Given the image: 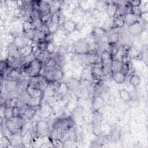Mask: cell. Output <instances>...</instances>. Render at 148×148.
Returning <instances> with one entry per match:
<instances>
[{
  "label": "cell",
  "mask_w": 148,
  "mask_h": 148,
  "mask_svg": "<svg viewBox=\"0 0 148 148\" xmlns=\"http://www.w3.org/2000/svg\"><path fill=\"white\" fill-rule=\"evenodd\" d=\"M5 125L12 135L19 134L20 131H21L23 130L24 126V119L23 116L12 117L6 119Z\"/></svg>",
  "instance_id": "1"
},
{
  "label": "cell",
  "mask_w": 148,
  "mask_h": 148,
  "mask_svg": "<svg viewBox=\"0 0 148 148\" xmlns=\"http://www.w3.org/2000/svg\"><path fill=\"white\" fill-rule=\"evenodd\" d=\"M43 68V64L36 58H34L29 61L28 69L25 74L30 77H36L41 76V71Z\"/></svg>",
  "instance_id": "2"
},
{
  "label": "cell",
  "mask_w": 148,
  "mask_h": 148,
  "mask_svg": "<svg viewBox=\"0 0 148 148\" xmlns=\"http://www.w3.org/2000/svg\"><path fill=\"white\" fill-rule=\"evenodd\" d=\"M72 47L73 53L79 55H87L91 50L89 43L85 39H79L75 42Z\"/></svg>",
  "instance_id": "3"
},
{
  "label": "cell",
  "mask_w": 148,
  "mask_h": 148,
  "mask_svg": "<svg viewBox=\"0 0 148 148\" xmlns=\"http://www.w3.org/2000/svg\"><path fill=\"white\" fill-rule=\"evenodd\" d=\"M25 92L28 97L31 99L34 98H42L44 91L30 83H28L25 87Z\"/></svg>",
  "instance_id": "4"
},
{
  "label": "cell",
  "mask_w": 148,
  "mask_h": 148,
  "mask_svg": "<svg viewBox=\"0 0 148 148\" xmlns=\"http://www.w3.org/2000/svg\"><path fill=\"white\" fill-rule=\"evenodd\" d=\"M145 23L141 20L139 21L138 18L133 23L131 24L128 27V32L132 36H138L140 35L144 31Z\"/></svg>",
  "instance_id": "5"
},
{
  "label": "cell",
  "mask_w": 148,
  "mask_h": 148,
  "mask_svg": "<svg viewBox=\"0 0 148 148\" xmlns=\"http://www.w3.org/2000/svg\"><path fill=\"white\" fill-rule=\"evenodd\" d=\"M49 130V125L48 122L46 120H40L36 123L35 126V131L36 134L41 136H44L47 135Z\"/></svg>",
  "instance_id": "6"
},
{
  "label": "cell",
  "mask_w": 148,
  "mask_h": 148,
  "mask_svg": "<svg viewBox=\"0 0 148 148\" xmlns=\"http://www.w3.org/2000/svg\"><path fill=\"white\" fill-rule=\"evenodd\" d=\"M120 4L117 2L109 1L106 2V12L109 17L113 18L117 14Z\"/></svg>",
  "instance_id": "7"
},
{
  "label": "cell",
  "mask_w": 148,
  "mask_h": 148,
  "mask_svg": "<svg viewBox=\"0 0 148 148\" xmlns=\"http://www.w3.org/2000/svg\"><path fill=\"white\" fill-rule=\"evenodd\" d=\"M28 40L24 36H16L13 39V44L18 50H20L29 45L28 42Z\"/></svg>",
  "instance_id": "8"
},
{
  "label": "cell",
  "mask_w": 148,
  "mask_h": 148,
  "mask_svg": "<svg viewBox=\"0 0 148 148\" xmlns=\"http://www.w3.org/2000/svg\"><path fill=\"white\" fill-rule=\"evenodd\" d=\"M20 76L21 72L20 68H10L4 75V77L6 80H18V79L20 78Z\"/></svg>",
  "instance_id": "9"
},
{
  "label": "cell",
  "mask_w": 148,
  "mask_h": 148,
  "mask_svg": "<svg viewBox=\"0 0 148 148\" xmlns=\"http://www.w3.org/2000/svg\"><path fill=\"white\" fill-rule=\"evenodd\" d=\"M125 15L116 14L113 19L112 21V28H123L125 24Z\"/></svg>",
  "instance_id": "10"
},
{
  "label": "cell",
  "mask_w": 148,
  "mask_h": 148,
  "mask_svg": "<svg viewBox=\"0 0 148 148\" xmlns=\"http://www.w3.org/2000/svg\"><path fill=\"white\" fill-rule=\"evenodd\" d=\"M107 30L102 27H94L91 31V35L95 38H101L107 34Z\"/></svg>",
  "instance_id": "11"
},
{
  "label": "cell",
  "mask_w": 148,
  "mask_h": 148,
  "mask_svg": "<svg viewBox=\"0 0 148 148\" xmlns=\"http://www.w3.org/2000/svg\"><path fill=\"white\" fill-rule=\"evenodd\" d=\"M61 26L64 31L68 33H71L76 29L77 24L71 20H65Z\"/></svg>",
  "instance_id": "12"
},
{
  "label": "cell",
  "mask_w": 148,
  "mask_h": 148,
  "mask_svg": "<svg viewBox=\"0 0 148 148\" xmlns=\"http://www.w3.org/2000/svg\"><path fill=\"white\" fill-rule=\"evenodd\" d=\"M104 105V101L99 95H95L92 101V106L94 111H98Z\"/></svg>",
  "instance_id": "13"
},
{
  "label": "cell",
  "mask_w": 148,
  "mask_h": 148,
  "mask_svg": "<svg viewBox=\"0 0 148 148\" xmlns=\"http://www.w3.org/2000/svg\"><path fill=\"white\" fill-rule=\"evenodd\" d=\"M58 66V63L55 57H50L43 62V68L45 70H54Z\"/></svg>",
  "instance_id": "14"
},
{
  "label": "cell",
  "mask_w": 148,
  "mask_h": 148,
  "mask_svg": "<svg viewBox=\"0 0 148 148\" xmlns=\"http://www.w3.org/2000/svg\"><path fill=\"white\" fill-rule=\"evenodd\" d=\"M68 88L72 91H76L79 90L81 86V82L75 78H71L66 82Z\"/></svg>",
  "instance_id": "15"
},
{
  "label": "cell",
  "mask_w": 148,
  "mask_h": 148,
  "mask_svg": "<svg viewBox=\"0 0 148 148\" xmlns=\"http://www.w3.org/2000/svg\"><path fill=\"white\" fill-rule=\"evenodd\" d=\"M112 79L117 84H123L126 80L127 76L121 71L112 72L111 75Z\"/></svg>",
  "instance_id": "16"
},
{
  "label": "cell",
  "mask_w": 148,
  "mask_h": 148,
  "mask_svg": "<svg viewBox=\"0 0 148 148\" xmlns=\"http://www.w3.org/2000/svg\"><path fill=\"white\" fill-rule=\"evenodd\" d=\"M5 89L9 92H13L18 88V80L5 79Z\"/></svg>",
  "instance_id": "17"
},
{
  "label": "cell",
  "mask_w": 148,
  "mask_h": 148,
  "mask_svg": "<svg viewBox=\"0 0 148 148\" xmlns=\"http://www.w3.org/2000/svg\"><path fill=\"white\" fill-rule=\"evenodd\" d=\"M36 112V108L26 104V107L23 112L22 116H25L28 119H31L35 116Z\"/></svg>",
  "instance_id": "18"
},
{
  "label": "cell",
  "mask_w": 148,
  "mask_h": 148,
  "mask_svg": "<svg viewBox=\"0 0 148 148\" xmlns=\"http://www.w3.org/2000/svg\"><path fill=\"white\" fill-rule=\"evenodd\" d=\"M42 74V77L47 83V85L49 83L56 80L54 77L53 70H44V72Z\"/></svg>",
  "instance_id": "19"
},
{
  "label": "cell",
  "mask_w": 148,
  "mask_h": 148,
  "mask_svg": "<svg viewBox=\"0 0 148 148\" xmlns=\"http://www.w3.org/2000/svg\"><path fill=\"white\" fill-rule=\"evenodd\" d=\"M69 90L66 82H60L57 92L60 97H64L67 94Z\"/></svg>",
  "instance_id": "20"
},
{
  "label": "cell",
  "mask_w": 148,
  "mask_h": 148,
  "mask_svg": "<svg viewBox=\"0 0 148 148\" xmlns=\"http://www.w3.org/2000/svg\"><path fill=\"white\" fill-rule=\"evenodd\" d=\"M22 29L23 32L25 34L35 30L32 22L28 20H25L22 24Z\"/></svg>",
  "instance_id": "21"
},
{
  "label": "cell",
  "mask_w": 148,
  "mask_h": 148,
  "mask_svg": "<svg viewBox=\"0 0 148 148\" xmlns=\"http://www.w3.org/2000/svg\"><path fill=\"white\" fill-rule=\"evenodd\" d=\"M119 35L117 32H113L108 37V43L109 46L116 45V43L119 41Z\"/></svg>",
  "instance_id": "22"
},
{
  "label": "cell",
  "mask_w": 148,
  "mask_h": 148,
  "mask_svg": "<svg viewBox=\"0 0 148 148\" xmlns=\"http://www.w3.org/2000/svg\"><path fill=\"white\" fill-rule=\"evenodd\" d=\"M122 64H123V62L121 61L115 60V59H112L110 62V65H111L112 72L120 71Z\"/></svg>",
  "instance_id": "23"
},
{
  "label": "cell",
  "mask_w": 148,
  "mask_h": 148,
  "mask_svg": "<svg viewBox=\"0 0 148 148\" xmlns=\"http://www.w3.org/2000/svg\"><path fill=\"white\" fill-rule=\"evenodd\" d=\"M119 94L120 98L124 102H128L131 98V95L130 92L124 88L119 90Z\"/></svg>",
  "instance_id": "24"
},
{
  "label": "cell",
  "mask_w": 148,
  "mask_h": 148,
  "mask_svg": "<svg viewBox=\"0 0 148 148\" xmlns=\"http://www.w3.org/2000/svg\"><path fill=\"white\" fill-rule=\"evenodd\" d=\"M140 82V79L139 75L136 74H131L129 79L130 84L134 87H137Z\"/></svg>",
  "instance_id": "25"
},
{
  "label": "cell",
  "mask_w": 148,
  "mask_h": 148,
  "mask_svg": "<svg viewBox=\"0 0 148 148\" xmlns=\"http://www.w3.org/2000/svg\"><path fill=\"white\" fill-rule=\"evenodd\" d=\"M20 101V99L18 97H12L7 101L6 107L13 108L15 106H18Z\"/></svg>",
  "instance_id": "26"
},
{
  "label": "cell",
  "mask_w": 148,
  "mask_h": 148,
  "mask_svg": "<svg viewBox=\"0 0 148 148\" xmlns=\"http://www.w3.org/2000/svg\"><path fill=\"white\" fill-rule=\"evenodd\" d=\"M101 68L102 69V72H103V75H104V77L112 75V71L110 62L102 64Z\"/></svg>",
  "instance_id": "27"
},
{
  "label": "cell",
  "mask_w": 148,
  "mask_h": 148,
  "mask_svg": "<svg viewBox=\"0 0 148 148\" xmlns=\"http://www.w3.org/2000/svg\"><path fill=\"white\" fill-rule=\"evenodd\" d=\"M53 71H54L55 79L57 81L60 82L64 78V73L62 69H61V67L57 66L56 68H55L53 70Z\"/></svg>",
  "instance_id": "28"
},
{
  "label": "cell",
  "mask_w": 148,
  "mask_h": 148,
  "mask_svg": "<svg viewBox=\"0 0 148 148\" xmlns=\"http://www.w3.org/2000/svg\"><path fill=\"white\" fill-rule=\"evenodd\" d=\"M51 17H52V13H50L41 15L39 20L42 24L48 25L51 22Z\"/></svg>",
  "instance_id": "29"
},
{
  "label": "cell",
  "mask_w": 148,
  "mask_h": 148,
  "mask_svg": "<svg viewBox=\"0 0 148 148\" xmlns=\"http://www.w3.org/2000/svg\"><path fill=\"white\" fill-rule=\"evenodd\" d=\"M50 142L53 145V147H64V142L61 139L58 138H53L51 137Z\"/></svg>",
  "instance_id": "30"
},
{
  "label": "cell",
  "mask_w": 148,
  "mask_h": 148,
  "mask_svg": "<svg viewBox=\"0 0 148 148\" xmlns=\"http://www.w3.org/2000/svg\"><path fill=\"white\" fill-rule=\"evenodd\" d=\"M47 25H48V29H49V32L52 33L53 34H54L58 30V28L60 27L59 24L54 23H50Z\"/></svg>",
  "instance_id": "31"
},
{
  "label": "cell",
  "mask_w": 148,
  "mask_h": 148,
  "mask_svg": "<svg viewBox=\"0 0 148 148\" xmlns=\"http://www.w3.org/2000/svg\"><path fill=\"white\" fill-rule=\"evenodd\" d=\"M143 11L141 10L140 7H136V6H131L130 9V12L132 14L135 16L139 17Z\"/></svg>",
  "instance_id": "32"
},
{
  "label": "cell",
  "mask_w": 148,
  "mask_h": 148,
  "mask_svg": "<svg viewBox=\"0 0 148 148\" xmlns=\"http://www.w3.org/2000/svg\"><path fill=\"white\" fill-rule=\"evenodd\" d=\"M1 145L2 147H9V146L10 145H12V143H11V141L10 140V139L5 136V135H3L2 136V138H1Z\"/></svg>",
  "instance_id": "33"
},
{
  "label": "cell",
  "mask_w": 148,
  "mask_h": 148,
  "mask_svg": "<svg viewBox=\"0 0 148 148\" xmlns=\"http://www.w3.org/2000/svg\"><path fill=\"white\" fill-rule=\"evenodd\" d=\"M55 51V46L54 45L53 42H50L47 43L46 52L49 54L50 56L52 55Z\"/></svg>",
  "instance_id": "34"
},
{
  "label": "cell",
  "mask_w": 148,
  "mask_h": 148,
  "mask_svg": "<svg viewBox=\"0 0 148 148\" xmlns=\"http://www.w3.org/2000/svg\"><path fill=\"white\" fill-rule=\"evenodd\" d=\"M47 43L46 42L45 40H42L36 43V46L40 51H42V52H45L46 49Z\"/></svg>",
  "instance_id": "35"
},
{
  "label": "cell",
  "mask_w": 148,
  "mask_h": 148,
  "mask_svg": "<svg viewBox=\"0 0 148 148\" xmlns=\"http://www.w3.org/2000/svg\"><path fill=\"white\" fill-rule=\"evenodd\" d=\"M139 18L145 23L147 24L148 21V12L147 10L143 11L140 14Z\"/></svg>",
  "instance_id": "36"
},
{
  "label": "cell",
  "mask_w": 148,
  "mask_h": 148,
  "mask_svg": "<svg viewBox=\"0 0 148 148\" xmlns=\"http://www.w3.org/2000/svg\"><path fill=\"white\" fill-rule=\"evenodd\" d=\"M54 40V34L52 33H47L45 35L44 40L47 42V43H50V42H53Z\"/></svg>",
  "instance_id": "37"
},
{
  "label": "cell",
  "mask_w": 148,
  "mask_h": 148,
  "mask_svg": "<svg viewBox=\"0 0 148 148\" xmlns=\"http://www.w3.org/2000/svg\"><path fill=\"white\" fill-rule=\"evenodd\" d=\"M116 101V97L113 95H110L108 97L106 102L109 105H113L115 103V102Z\"/></svg>",
  "instance_id": "38"
},
{
  "label": "cell",
  "mask_w": 148,
  "mask_h": 148,
  "mask_svg": "<svg viewBox=\"0 0 148 148\" xmlns=\"http://www.w3.org/2000/svg\"><path fill=\"white\" fill-rule=\"evenodd\" d=\"M129 3L131 6H136V7H140L142 1L140 0H135L128 1Z\"/></svg>",
  "instance_id": "39"
}]
</instances>
